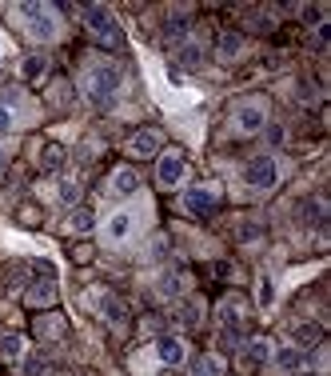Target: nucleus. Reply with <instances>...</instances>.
I'll return each mask as SVG.
<instances>
[{"label": "nucleus", "mask_w": 331, "mask_h": 376, "mask_svg": "<svg viewBox=\"0 0 331 376\" xmlns=\"http://www.w3.org/2000/svg\"><path fill=\"white\" fill-rule=\"evenodd\" d=\"M20 225H40V208H37V204H25V208H20Z\"/></svg>", "instance_id": "nucleus-31"}, {"label": "nucleus", "mask_w": 331, "mask_h": 376, "mask_svg": "<svg viewBox=\"0 0 331 376\" xmlns=\"http://www.w3.org/2000/svg\"><path fill=\"white\" fill-rule=\"evenodd\" d=\"M271 364H275L280 372H295V368H304V349H295V344H283V349L271 352Z\"/></svg>", "instance_id": "nucleus-19"}, {"label": "nucleus", "mask_w": 331, "mask_h": 376, "mask_svg": "<svg viewBox=\"0 0 331 376\" xmlns=\"http://www.w3.org/2000/svg\"><path fill=\"white\" fill-rule=\"evenodd\" d=\"M80 88H84V96L92 104H112L116 101V92H120V68L108 61H96V64H88L84 76H80Z\"/></svg>", "instance_id": "nucleus-1"}, {"label": "nucleus", "mask_w": 331, "mask_h": 376, "mask_svg": "<svg viewBox=\"0 0 331 376\" xmlns=\"http://www.w3.org/2000/svg\"><path fill=\"white\" fill-rule=\"evenodd\" d=\"M244 316H247V304L240 301V296H223L220 301V328L240 332V328H244Z\"/></svg>", "instance_id": "nucleus-12"}, {"label": "nucleus", "mask_w": 331, "mask_h": 376, "mask_svg": "<svg viewBox=\"0 0 331 376\" xmlns=\"http://www.w3.org/2000/svg\"><path fill=\"white\" fill-rule=\"evenodd\" d=\"M327 40H331V25H327V20H323V25H316V44H319V49H323Z\"/></svg>", "instance_id": "nucleus-33"}, {"label": "nucleus", "mask_w": 331, "mask_h": 376, "mask_svg": "<svg viewBox=\"0 0 331 376\" xmlns=\"http://www.w3.org/2000/svg\"><path fill=\"white\" fill-rule=\"evenodd\" d=\"M164 252H168V240L156 237V240H152V256H164Z\"/></svg>", "instance_id": "nucleus-35"}, {"label": "nucleus", "mask_w": 331, "mask_h": 376, "mask_svg": "<svg viewBox=\"0 0 331 376\" xmlns=\"http://www.w3.org/2000/svg\"><path fill=\"white\" fill-rule=\"evenodd\" d=\"M96 213L88 208V204H76V208H68V232H76V237H88L92 228H96Z\"/></svg>", "instance_id": "nucleus-17"}, {"label": "nucleus", "mask_w": 331, "mask_h": 376, "mask_svg": "<svg viewBox=\"0 0 331 376\" xmlns=\"http://www.w3.org/2000/svg\"><path fill=\"white\" fill-rule=\"evenodd\" d=\"M25 352H28V340L20 337V332H4V337H0V361L4 364H20Z\"/></svg>", "instance_id": "nucleus-16"}, {"label": "nucleus", "mask_w": 331, "mask_h": 376, "mask_svg": "<svg viewBox=\"0 0 331 376\" xmlns=\"http://www.w3.org/2000/svg\"><path fill=\"white\" fill-rule=\"evenodd\" d=\"M292 337H295V349H311V344H319V325H311V320H299V325L292 328Z\"/></svg>", "instance_id": "nucleus-24"}, {"label": "nucleus", "mask_w": 331, "mask_h": 376, "mask_svg": "<svg viewBox=\"0 0 331 376\" xmlns=\"http://www.w3.org/2000/svg\"><path fill=\"white\" fill-rule=\"evenodd\" d=\"M299 13H304V20H311V25H323V8H316V4H307Z\"/></svg>", "instance_id": "nucleus-32"}, {"label": "nucleus", "mask_w": 331, "mask_h": 376, "mask_svg": "<svg viewBox=\"0 0 331 376\" xmlns=\"http://www.w3.org/2000/svg\"><path fill=\"white\" fill-rule=\"evenodd\" d=\"M180 280H184V276L168 268V272H160V276H156V292L164 296V301H176V296L184 292V284H180Z\"/></svg>", "instance_id": "nucleus-22"}, {"label": "nucleus", "mask_w": 331, "mask_h": 376, "mask_svg": "<svg viewBox=\"0 0 331 376\" xmlns=\"http://www.w3.org/2000/svg\"><path fill=\"white\" fill-rule=\"evenodd\" d=\"M136 225H140V213H132V208L112 213L108 220H104V244H124V240H132Z\"/></svg>", "instance_id": "nucleus-8"}, {"label": "nucleus", "mask_w": 331, "mask_h": 376, "mask_svg": "<svg viewBox=\"0 0 331 376\" xmlns=\"http://www.w3.org/2000/svg\"><path fill=\"white\" fill-rule=\"evenodd\" d=\"M188 180V161H184V152H160V161H156V184L160 188H180Z\"/></svg>", "instance_id": "nucleus-6"}, {"label": "nucleus", "mask_w": 331, "mask_h": 376, "mask_svg": "<svg viewBox=\"0 0 331 376\" xmlns=\"http://www.w3.org/2000/svg\"><path fill=\"white\" fill-rule=\"evenodd\" d=\"M64 332H68V320L64 316H56V313H44V316H37V337L48 344V340H60Z\"/></svg>", "instance_id": "nucleus-18"}, {"label": "nucleus", "mask_w": 331, "mask_h": 376, "mask_svg": "<svg viewBox=\"0 0 331 376\" xmlns=\"http://www.w3.org/2000/svg\"><path fill=\"white\" fill-rule=\"evenodd\" d=\"M256 304L268 313L271 304H275V280L271 276H259V284H256Z\"/></svg>", "instance_id": "nucleus-26"}, {"label": "nucleus", "mask_w": 331, "mask_h": 376, "mask_svg": "<svg viewBox=\"0 0 331 376\" xmlns=\"http://www.w3.org/2000/svg\"><path fill=\"white\" fill-rule=\"evenodd\" d=\"M13 128H16V113H13V104H8V101H0V140H4V137H13Z\"/></svg>", "instance_id": "nucleus-30"}, {"label": "nucleus", "mask_w": 331, "mask_h": 376, "mask_svg": "<svg viewBox=\"0 0 331 376\" xmlns=\"http://www.w3.org/2000/svg\"><path fill=\"white\" fill-rule=\"evenodd\" d=\"M304 220L307 225H323V220H327V204L323 201H304Z\"/></svg>", "instance_id": "nucleus-29"}, {"label": "nucleus", "mask_w": 331, "mask_h": 376, "mask_svg": "<svg viewBox=\"0 0 331 376\" xmlns=\"http://www.w3.org/2000/svg\"><path fill=\"white\" fill-rule=\"evenodd\" d=\"M307 376H316V372H307Z\"/></svg>", "instance_id": "nucleus-38"}, {"label": "nucleus", "mask_w": 331, "mask_h": 376, "mask_svg": "<svg viewBox=\"0 0 331 376\" xmlns=\"http://www.w3.org/2000/svg\"><path fill=\"white\" fill-rule=\"evenodd\" d=\"M4 168H8V152L0 149V173H4Z\"/></svg>", "instance_id": "nucleus-36"}, {"label": "nucleus", "mask_w": 331, "mask_h": 376, "mask_svg": "<svg viewBox=\"0 0 331 376\" xmlns=\"http://www.w3.org/2000/svg\"><path fill=\"white\" fill-rule=\"evenodd\" d=\"M264 132H268L271 144H283V128L280 125H264Z\"/></svg>", "instance_id": "nucleus-34"}, {"label": "nucleus", "mask_w": 331, "mask_h": 376, "mask_svg": "<svg viewBox=\"0 0 331 376\" xmlns=\"http://www.w3.org/2000/svg\"><path fill=\"white\" fill-rule=\"evenodd\" d=\"M25 304L32 308V313H48L52 304H56V280H52L48 268H44L40 280H32V284L25 289Z\"/></svg>", "instance_id": "nucleus-9"}, {"label": "nucleus", "mask_w": 331, "mask_h": 376, "mask_svg": "<svg viewBox=\"0 0 331 376\" xmlns=\"http://www.w3.org/2000/svg\"><path fill=\"white\" fill-rule=\"evenodd\" d=\"M216 52H220V61H235V56L244 52V37H240V32H220Z\"/></svg>", "instance_id": "nucleus-23"}, {"label": "nucleus", "mask_w": 331, "mask_h": 376, "mask_svg": "<svg viewBox=\"0 0 331 376\" xmlns=\"http://www.w3.org/2000/svg\"><path fill=\"white\" fill-rule=\"evenodd\" d=\"M96 308H100V316H104L108 325H124V320H128V304H124L116 292H100Z\"/></svg>", "instance_id": "nucleus-15"}, {"label": "nucleus", "mask_w": 331, "mask_h": 376, "mask_svg": "<svg viewBox=\"0 0 331 376\" xmlns=\"http://www.w3.org/2000/svg\"><path fill=\"white\" fill-rule=\"evenodd\" d=\"M56 196H60L68 208H76L80 204V180H72V176H64L60 180V188H56Z\"/></svg>", "instance_id": "nucleus-27"}, {"label": "nucleus", "mask_w": 331, "mask_h": 376, "mask_svg": "<svg viewBox=\"0 0 331 376\" xmlns=\"http://www.w3.org/2000/svg\"><path fill=\"white\" fill-rule=\"evenodd\" d=\"M223 372H228V364H223L220 352H204L192 361V376H223Z\"/></svg>", "instance_id": "nucleus-20"}, {"label": "nucleus", "mask_w": 331, "mask_h": 376, "mask_svg": "<svg viewBox=\"0 0 331 376\" xmlns=\"http://www.w3.org/2000/svg\"><path fill=\"white\" fill-rule=\"evenodd\" d=\"M244 184L256 188V192H271V188L280 184V161H275L271 152L252 156V161L244 164Z\"/></svg>", "instance_id": "nucleus-4"}, {"label": "nucleus", "mask_w": 331, "mask_h": 376, "mask_svg": "<svg viewBox=\"0 0 331 376\" xmlns=\"http://www.w3.org/2000/svg\"><path fill=\"white\" fill-rule=\"evenodd\" d=\"M160 152H164V140H160L156 128H140L128 137V156H136V161H152Z\"/></svg>", "instance_id": "nucleus-11"}, {"label": "nucleus", "mask_w": 331, "mask_h": 376, "mask_svg": "<svg viewBox=\"0 0 331 376\" xmlns=\"http://www.w3.org/2000/svg\"><path fill=\"white\" fill-rule=\"evenodd\" d=\"M44 73H48V56H44V52H32V56L20 61V76H25L28 84H32V80H44Z\"/></svg>", "instance_id": "nucleus-21"}, {"label": "nucleus", "mask_w": 331, "mask_h": 376, "mask_svg": "<svg viewBox=\"0 0 331 376\" xmlns=\"http://www.w3.org/2000/svg\"><path fill=\"white\" fill-rule=\"evenodd\" d=\"M108 192H112V196H120V201L136 196V192H140V176H136V168H128V164H124V168H116V173H112Z\"/></svg>", "instance_id": "nucleus-14"}, {"label": "nucleus", "mask_w": 331, "mask_h": 376, "mask_svg": "<svg viewBox=\"0 0 331 376\" xmlns=\"http://www.w3.org/2000/svg\"><path fill=\"white\" fill-rule=\"evenodd\" d=\"M16 16L25 20V32L40 44L60 37V13L52 4H16Z\"/></svg>", "instance_id": "nucleus-2"}, {"label": "nucleus", "mask_w": 331, "mask_h": 376, "mask_svg": "<svg viewBox=\"0 0 331 376\" xmlns=\"http://www.w3.org/2000/svg\"><path fill=\"white\" fill-rule=\"evenodd\" d=\"M216 204H220V192L208 184H196V188H184V196H180V208L188 216H212L216 213Z\"/></svg>", "instance_id": "nucleus-7"}, {"label": "nucleus", "mask_w": 331, "mask_h": 376, "mask_svg": "<svg viewBox=\"0 0 331 376\" xmlns=\"http://www.w3.org/2000/svg\"><path fill=\"white\" fill-rule=\"evenodd\" d=\"M0 61H4V49H0Z\"/></svg>", "instance_id": "nucleus-37"}, {"label": "nucleus", "mask_w": 331, "mask_h": 376, "mask_svg": "<svg viewBox=\"0 0 331 376\" xmlns=\"http://www.w3.org/2000/svg\"><path fill=\"white\" fill-rule=\"evenodd\" d=\"M60 164H64V149H60V144H44V149H40V168H48V173H52V168H60Z\"/></svg>", "instance_id": "nucleus-28"}, {"label": "nucleus", "mask_w": 331, "mask_h": 376, "mask_svg": "<svg viewBox=\"0 0 331 376\" xmlns=\"http://www.w3.org/2000/svg\"><path fill=\"white\" fill-rule=\"evenodd\" d=\"M264 125H268V104L264 101H240L232 108V128L240 137H256V132H264Z\"/></svg>", "instance_id": "nucleus-5"}, {"label": "nucleus", "mask_w": 331, "mask_h": 376, "mask_svg": "<svg viewBox=\"0 0 331 376\" xmlns=\"http://www.w3.org/2000/svg\"><path fill=\"white\" fill-rule=\"evenodd\" d=\"M84 28L100 40V44H104V49H120V44H124L120 25H116V16H112L104 4H88V8H84Z\"/></svg>", "instance_id": "nucleus-3"}, {"label": "nucleus", "mask_w": 331, "mask_h": 376, "mask_svg": "<svg viewBox=\"0 0 331 376\" xmlns=\"http://www.w3.org/2000/svg\"><path fill=\"white\" fill-rule=\"evenodd\" d=\"M176 61L184 64V68H200V64H204V49H200L196 40H184V44L176 49Z\"/></svg>", "instance_id": "nucleus-25"}, {"label": "nucleus", "mask_w": 331, "mask_h": 376, "mask_svg": "<svg viewBox=\"0 0 331 376\" xmlns=\"http://www.w3.org/2000/svg\"><path fill=\"white\" fill-rule=\"evenodd\" d=\"M271 352H275V340L252 337L244 344V364H247V368H264V364H271Z\"/></svg>", "instance_id": "nucleus-13"}, {"label": "nucleus", "mask_w": 331, "mask_h": 376, "mask_svg": "<svg viewBox=\"0 0 331 376\" xmlns=\"http://www.w3.org/2000/svg\"><path fill=\"white\" fill-rule=\"evenodd\" d=\"M152 352H156V361L168 364V368H180V364L188 361V344H184V337H176V332H164V337H156Z\"/></svg>", "instance_id": "nucleus-10"}]
</instances>
